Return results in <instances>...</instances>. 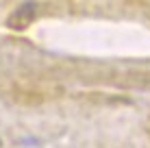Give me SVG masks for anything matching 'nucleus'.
Returning <instances> with one entry per match:
<instances>
[{
    "label": "nucleus",
    "mask_w": 150,
    "mask_h": 148,
    "mask_svg": "<svg viewBox=\"0 0 150 148\" xmlns=\"http://www.w3.org/2000/svg\"><path fill=\"white\" fill-rule=\"evenodd\" d=\"M33 15H35V2H26V4H22L18 11L11 13V18H9V26L15 28V30H22V28H26L30 24Z\"/></svg>",
    "instance_id": "1"
}]
</instances>
